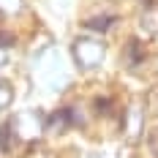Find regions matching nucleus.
<instances>
[{
	"instance_id": "1",
	"label": "nucleus",
	"mask_w": 158,
	"mask_h": 158,
	"mask_svg": "<svg viewBox=\"0 0 158 158\" xmlns=\"http://www.w3.org/2000/svg\"><path fill=\"white\" fill-rule=\"evenodd\" d=\"M33 74L35 79L47 87V90H63L65 85H68V68H65L63 57H60V52L57 49H47V52H41L38 57H35V65H33Z\"/></svg>"
},
{
	"instance_id": "2",
	"label": "nucleus",
	"mask_w": 158,
	"mask_h": 158,
	"mask_svg": "<svg viewBox=\"0 0 158 158\" xmlns=\"http://www.w3.org/2000/svg\"><path fill=\"white\" fill-rule=\"evenodd\" d=\"M8 126L14 131L16 142H33L47 131V117L38 109H22L8 120Z\"/></svg>"
},
{
	"instance_id": "3",
	"label": "nucleus",
	"mask_w": 158,
	"mask_h": 158,
	"mask_svg": "<svg viewBox=\"0 0 158 158\" xmlns=\"http://www.w3.org/2000/svg\"><path fill=\"white\" fill-rule=\"evenodd\" d=\"M74 60H77L82 68H98V65L104 63V55H106V47H104V41H98V38H77L74 41Z\"/></svg>"
},
{
	"instance_id": "4",
	"label": "nucleus",
	"mask_w": 158,
	"mask_h": 158,
	"mask_svg": "<svg viewBox=\"0 0 158 158\" xmlns=\"http://www.w3.org/2000/svg\"><path fill=\"white\" fill-rule=\"evenodd\" d=\"M126 131L131 136H136L139 131H142V109L139 106H131L126 112Z\"/></svg>"
},
{
	"instance_id": "5",
	"label": "nucleus",
	"mask_w": 158,
	"mask_h": 158,
	"mask_svg": "<svg viewBox=\"0 0 158 158\" xmlns=\"http://www.w3.org/2000/svg\"><path fill=\"white\" fill-rule=\"evenodd\" d=\"M142 30L150 35L158 33V6H147V11L142 14Z\"/></svg>"
},
{
	"instance_id": "6",
	"label": "nucleus",
	"mask_w": 158,
	"mask_h": 158,
	"mask_svg": "<svg viewBox=\"0 0 158 158\" xmlns=\"http://www.w3.org/2000/svg\"><path fill=\"white\" fill-rule=\"evenodd\" d=\"M14 144H16L14 131H11L8 123H3V126H0V153H11V147H14Z\"/></svg>"
},
{
	"instance_id": "7",
	"label": "nucleus",
	"mask_w": 158,
	"mask_h": 158,
	"mask_svg": "<svg viewBox=\"0 0 158 158\" xmlns=\"http://www.w3.org/2000/svg\"><path fill=\"white\" fill-rule=\"evenodd\" d=\"M112 22H114V16H93V19L85 22V27H90V30H109Z\"/></svg>"
},
{
	"instance_id": "8",
	"label": "nucleus",
	"mask_w": 158,
	"mask_h": 158,
	"mask_svg": "<svg viewBox=\"0 0 158 158\" xmlns=\"http://www.w3.org/2000/svg\"><path fill=\"white\" fill-rule=\"evenodd\" d=\"M11 101H14V87H11L8 82L0 79V109H8Z\"/></svg>"
},
{
	"instance_id": "9",
	"label": "nucleus",
	"mask_w": 158,
	"mask_h": 158,
	"mask_svg": "<svg viewBox=\"0 0 158 158\" xmlns=\"http://www.w3.org/2000/svg\"><path fill=\"white\" fill-rule=\"evenodd\" d=\"M22 8V0H0V11L3 14H16Z\"/></svg>"
},
{
	"instance_id": "10",
	"label": "nucleus",
	"mask_w": 158,
	"mask_h": 158,
	"mask_svg": "<svg viewBox=\"0 0 158 158\" xmlns=\"http://www.w3.org/2000/svg\"><path fill=\"white\" fill-rule=\"evenodd\" d=\"M14 44V35L8 30H0V49H6V47H11Z\"/></svg>"
},
{
	"instance_id": "11",
	"label": "nucleus",
	"mask_w": 158,
	"mask_h": 158,
	"mask_svg": "<svg viewBox=\"0 0 158 158\" xmlns=\"http://www.w3.org/2000/svg\"><path fill=\"white\" fill-rule=\"evenodd\" d=\"M3 65H6V52L0 49V68H3Z\"/></svg>"
}]
</instances>
